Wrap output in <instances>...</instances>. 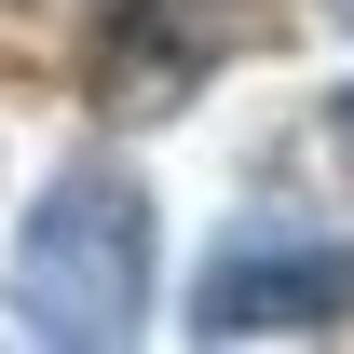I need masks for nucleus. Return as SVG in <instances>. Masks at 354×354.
<instances>
[{
	"instance_id": "1",
	"label": "nucleus",
	"mask_w": 354,
	"mask_h": 354,
	"mask_svg": "<svg viewBox=\"0 0 354 354\" xmlns=\"http://www.w3.org/2000/svg\"><path fill=\"white\" fill-rule=\"evenodd\" d=\"M14 327L55 354H109L150 327V191H136L123 164H55V191L28 205V232H14Z\"/></svg>"
},
{
	"instance_id": "3",
	"label": "nucleus",
	"mask_w": 354,
	"mask_h": 354,
	"mask_svg": "<svg viewBox=\"0 0 354 354\" xmlns=\"http://www.w3.org/2000/svg\"><path fill=\"white\" fill-rule=\"evenodd\" d=\"M272 14L286 0H109V28H95V109H123V123L191 109L232 55L272 41Z\"/></svg>"
},
{
	"instance_id": "2",
	"label": "nucleus",
	"mask_w": 354,
	"mask_h": 354,
	"mask_svg": "<svg viewBox=\"0 0 354 354\" xmlns=\"http://www.w3.org/2000/svg\"><path fill=\"white\" fill-rule=\"evenodd\" d=\"M354 327V232L245 218L191 286V341H341Z\"/></svg>"
}]
</instances>
